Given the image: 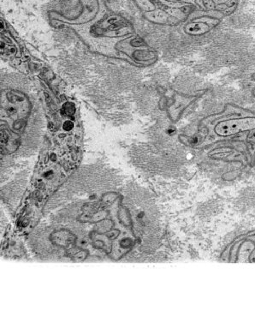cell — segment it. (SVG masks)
I'll list each match as a JSON object with an SVG mask.
<instances>
[{
	"label": "cell",
	"mask_w": 255,
	"mask_h": 335,
	"mask_svg": "<svg viewBox=\"0 0 255 335\" xmlns=\"http://www.w3.org/2000/svg\"><path fill=\"white\" fill-rule=\"evenodd\" d=\"M253 80H254V81H255V74H254V76H253Z\"/></svg>",
	"instance_id": "52a82bcc"
},
{
	"label": "cell",
	"mask_w": 255,
	"mask_h": 335,
	"mask_svg": "<svg viewBox=\"0 0 255 335\" xmlns=\"http://www.w3.org/2000/svg\"><path fill=\"white\" fill-rule=\"evenodd\" d=\"M221 17L217 15H203L201 17L195 18L186 26L187 33L193 36H202L208 33L212 28L220 24Z\"/></svg>",
	"instance_id": "3957f363"
},
{
	"label": "cell",
	"mask_w": 255,
	"mask_h": 335,
	"mask_svg": "<svg viewBox=\"0 0 255 335\" xmlns=\"http://www.w3.org/2000/svg\"><path fill=\"white\" fill-rule=\"evenodd\" d=\"M247 140L249 144H255V129L253 131H249V134L247 136Z\"/></svg>",
	"instance_id": "5b68a950"
},
{
	"label": "cell",
	"mask_w": 255,
	"mask_h": 335,
	"mask_svg": "<svg viewBox=\"0 0 255 335\" xmlns=\"http://www.w3.org/2000/svg\"><path fill=\"white\" fill-rule=\"evenodd\" d=\"M249 116H255V113L250 112V111L246 110L244 108H240L235 105H227L225 107V109L216 113L208 116L207 118H204L199 124V128L203 130L211 129L212 127L221 121L229 120L233 118H243V117H249Z\"/></svg>",
	"instance_id": "7a4b0ae2"
},
{
	"label": "cell",
	"mask_w": 255,
	"mask_h": 335,
	"mask_svg": "<svg viewBox=\"0 0 255 335\" xmlns=\"http://www.w3.org/2000/svg\"><path fill=\"white\" fill-rule=\"evenodd\" d=\"M255 129V116L233 118L221 121L213 126V131L218 137H230L239 133L253 131Z\"/></svg>",
	"instance_id": "6da1fadb"
},
{
	"label": "cell",
	"mask_w": 255,
	"mask_h": 335,
	"mask_svg": "<svg viewBox=\"0 0 255 335\" xmlns=\"http://www.w3.org/2000/svg\"><path fill=\"white\" fill-rule=\"evenodd\" d=\"M136 2H138V4L142 6L143 8H145V10H152L153 9V4L151 2L150 0H135Z\"/></svg>",
	"instance_id": "277c9868"
},
{
	"label": "cell",
	"mask_w": 255,
	"mask_h": 335,
	"mask_svg": "<svg viewBox=\"0 0 255 335\" xmlns=\"http://www.w3.org/2000/svg\"><path fill=\"white\" fill-rule=\"evenodd\" d=\"M253 95H254V97H255V89L254 90H253Z\"/></svg>",
	"instance_id": "8992f818"
}]
</instances>
